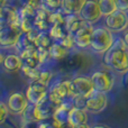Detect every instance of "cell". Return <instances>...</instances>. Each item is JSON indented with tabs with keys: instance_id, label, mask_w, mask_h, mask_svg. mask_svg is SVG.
I'll use <instances>...</instances> for the list:
<instances>
[{
	"instance_id": "40",
	"label": "cell",
	"mask_w": 128,
	"mask_h": 128,
	"mask_svg": "<svg viewBox=\"0 0 128 128\" xmlns=\"http://www.w3.org/2000/svg\"><path fill=\"white\" fill-rule=\"evenodd\" d=\"M92 128H109L107 126H96V127H92Z\"/></svg>"
},
{
	"instance_id": "21",
	"label": "cell",
	"mask_w": 128,
	"mask_h": 128,
	"mask_svg": "<svg viewBox=\"0 0 128 128\" xmlns=\"http://www.w3.org/2000/svg\"><path fill=\"white\" fill-rule=\"evenodd\" d=\"M97 2L99 4V8L101 10L102 16H108L118 9L116 0H98Z\"/></svg>"
},
{
	"instance_id": "12",
	"label": "cell",
	"mask_w": 128,
	"mask_h": 128,
	"mask_svg": "<svg viewBox=\"0 0 128 128\" xmlns=\"http://www.w3.org/2000/svg\"><path fill=\"white\" fill-rule=\"evenodd\" d=\"M72 88L75 96H81V97H89L91 93L94 91L93 83L91 81V78L86 76H76L72 80Z\"/></svg>"
},
{
	"instance_id": "24",
	"label": "cell",
	"mask_w": 128,
	"mask_h": 128,
	"mask_svg": "<svg viewBox=\"0 0 128 128\" xmlns=\"http://www.w3.org/2000/svg\"><path fill=\"white\" fill-rule=\"evenodd\" d=\"M34 27H35V17H28L20 19L19 28L22 29V33H27L30 29H33Z\"/></svg>"
},
{
	"instance_id": "4",
	"label": "cell",
	"mask_w": 128,
	"mask_h": 128,
	"mask_svg": "<svg viewBox=\"0 0 128 128\" xmlns=\"http://www.w3.org/2000/svg\"><path fill=\"white\" fill-rule=\"evenodd\" d=\"M106 27L112 33H120L124 32L128 27V16L127 12L117 9L106 16Z\"/></svg>"
},
{
	"instance_id": "20",
	"label": "cell",
	"mask_w": 128,
	"mask_h": 128,
	"mask_svg": "<svg viewBox=\"0 0 128 128\" xmlns=\"http://www.w3.org/2000/svg\"><path fill=\"white\" fill-rule=\"evenodd\" d=\"M54 43V40L51 37L48 32H42L40 34V36L37 37L35 42L36 47L38 48H45V50H48L50 47L52 46V44Z\"/></svg>"
},
{
	"instance_id": "38",
	"label": "cell",
	"mask_w": 128,
	"mask_h": 128,
	"mask_svg": "<svg viewBox=\"0 0 128 128\" xmlns=\"http://www.w3.org/2000/svg\"><path fill=\"white\" fill-rule=\"evenodd\" d=\"M7 4V0H0V6H4Z\"/></svg>"
},
{
	"instance_id": "33",
	"label": "cell",
	"mask_w": 128,
	"mask_h": 128,
	"mask_svg": "<svg viewBox=\"0 0 128 128\" xmlns=\"http://www.w3.org/2000/svg\"><path fill=\"white\" fill-rule=\"evenodd\" d=\"M22 128H38L36 126V122H30V120H24Z\"/></svg>"
},
{
	"instance_id": "16",
	"label": "cell",
	"mask_w": 128,
	"mask_h": 128,
	"mask_svg": "<svg viewBox=\"0 0 128 128\" xmlns=\"http://www.w3.org/2000/svg\"><path fill=\"white\" fill-rule=\"evenodd\" d=\"M4 68L8 72H17L22 70V58L16 54H9L4 58Z\"/></svg>"
},
{
	"instance_id": "37",
	"label": "cell",
	"mask_w": 128,
	"mask_h": 128,
	"mask_svg": "<svg viewBox=\"0 0 128 128\" xmlns=\"http://www.w3.org/2000/svg\"><path fill=\"white\" fill-rule=\"evenodd\" d=\"M74 128H90V127H89L86 124H83V125H80V126H76V127H74Z\"/></svg>"
},
{
	"instance_id": "18",
	"label": "cell",
	"mask_w": 128,
	"mask_h": 128,
	"mask_svg": "<svg viewBox=\"0 0 128 128\" xmlns=\"http://www.w3.org/2000/svg\"><path fill=\"white\" fill-rule=\"evenodd\" d=\"M51 37L56 42H60L62 38H64L66 35H68V30L66 29L65 24H54L51 25V28L48 30Z\"/></svg>"
},
{
	"instance_id": "32",
	"label": "cell",
	"mask_w": 128,
	"mask_h": 128,
	"mask_svg": "<svg viewBox=\"0 0 128 128\" xmlns=\"http://www.w3.org/2000/svg\"><path fill=\"white\" fill-rule=\"evenodd\" d=\"M116 4L119 10L128 12V0H116Z\"/></svg>"
},
{
	"instance_id": "1",
	"label": "cell",
	"mask_w": 128,
	"mask_h": 128,
	"mask_svg": "<svg viewBox=\"0 0 128 128\" xmlns=\"http://www.w3.org/2000/svg\"><path fill=\"white\" fill-rule=\"evenodd\" d=\"M104 63L108 68L119 73L128 71V47L122 38H118L104 53Z\"/></svg>"
},
{
	"instance_id": "17",
	"label": "cell",
	"mask_w": 128,
	"mask_h": 128,
	"mask_svg": "<svg viewBox=\"0 0 128 128\" xmlns=\"http://www.w3.org/2000/svg\"><path fill=\"white\" fill-rule=\"evenodd\" d=\"M48 51L51 58H53V60H63L68 56V50L58 42H54L52 46L48 48Z\"/></svg>"
},
{
	"instance_id": "11",
	"label": "cell",
	"mask_w": 128,
	"mask_h": 128,
	"mask_svg": "<svg viewBox=\"0 0 128 128\" xmlns=\"http://www.w3.org/2000/svg\"><path fill=\"white\" fill-rule=\"evenodd\" d=\"M79 16L84 20V22H88L90 24L98 22V20L101 18L102 14L101 10L99 8V4L97 1H93V0H86L84 6L82 7L81 11H80Z\"/></svg>"
},
{
	"instance_id": "5",
	"label": "cell",
	"mask_w": 128,
	"mask_h": 128,
	"mask_svg": "<svg viewBox=\"0 0 128 128\" xmlns=\"http://www.w3.org/2000/svg\"><path fill=\"white\" fill-rule=\"evenodd\" d=\"M22 32L18 26L8 25L0 28V46L15 47Z\"/></svg>"
},
{
	"instance_id": "42",
	"label": "cell",
	"mask_w": 128,
	"mask_h": 128,
	"mask_svg": "<svg viewBox=\"0 0 128 128\" xmlns=\"http://www.w3.org/2000/svg\"><path fill=\"white\" fill-rule=\"evenodd\" d=\"M1 7H2V6H0V9H1Z\"/></svg>"
},
{
	"instance_id": "7",
	"label": "cell",
	"mask_w": 128,
	"mask_h": 128,
	"mask_svg": "<svg viewBox=\"0 0 128 128\" xmlns=\"http://www.w3.org/2000/svg\"><path fill=\"white\" fill-rule=\"evenodd\" d=\"M107 104H108V98L106 93L94 90L89 97H86V110L92 114H100L106 109Z\"/></svg>"
},
{
	"instance_id": "3",
	"label": "cell",
	"mask_w": 128,
	"mask_h": 128,
	"mask_svg": "<svg viewBox=\"0 0 128 128\" xmlns=\"http://www.w3.org/2000/svg\"><path fill=\"white\" fill-rule=\"evenodd\" d=\"M73 97H74V92L72 88V82L68 80L55 83L51 86V89H48L47 92V98L56 107L61 106L64 101L72 99Z\"/></svg>"
},
{
	"instance_id": "30",
	"label": "cell",
	"mask_w": 128,
	"mask_h": 128,
	"mask_svg": "<svg viewBox=\"0 0 128 128\" xmlns=\"http://www.w3.org/2000/svg\"><path fill=\"white\" fill-rule=\"evenodd\" d=\"M8 114H9V109L7 107V104H4V102H0V125L6 122Z\"/></svg>"
},
{
	"instance_id": "27",
	"label": "cell",
	"mask_w": 128,
	"mask_h": 128,
	"mask_svg": "<svg viewBox=\"0 0 128 128\" xmlns=\"http://www.w3.org/2000/svg\"><path fill=\"white\" fill-rule=\"evenodd\" d=\"M51 79H52V72L51 71H48V70H44V71L40 72V78H38L37 81L40 82L42 84H44V86H48Z\"/></svg>"
},
{
	"instance_id": "9",
	"label": "cell",
	"mask_w": 128,
	"mask_h": 128,
	"mask_svg": "<svg viewBox=\"0 0 128 128\" xmlns=\"http://www.w3.org/2000/svg\"><path fill=\"white\" fill-rule=\"evenodd\" d=\"M47 92H48L47 86H44L38 81H32V83L27 88L25 96L30 104H37L46 99Z\"/></svg>"
},
{
	"instance_id": "19",
	"label": "cell",
	"mask_w": 128,
	"mask_h": 128,
	"mask_svg": "<svg viewBox=\"0 0 128 128\" xmlns=\"http://www.w3.org/2000/svg\"><path fill=\"white\" fill-rule=\"evenodd\" d=\"M82 22H83V19H82L79 15H65L64 24H65V27L68 30V33L73 34L81 26Z\"/></svg>"
},
{
	"instance_id": "35",
	"label": "cell",
	"mask_w": 128,
	"mask_h": 128,
	"mask_svg": "<svg viewBox=\"0 0 128 128\" xmlns=\"http://www.w3.org/2000/svg\"><path fill=\"white\" fill-rule=\"evenodd\" d=\"M125 74V76H124V84H125V86L128 89V71L126 73H124Z\"/></svg>"
},
{
	"instance_id": "29",
	"label": "cell",
	"mask_w": 128,
	"mask_h": 128,
	"mask_svg": "<svg viewBox=\"0 0 128 128\" xmlns=\"http://www.w3.org/2000/svg\"><path fill=\"white\" fill-rule=\"evenodd\" d=\"M60 44H62L64 47H66L68 50H71L73 46H74V40H73V37L71 34H68V35H66L64 38L60 40Z\"/></svg>"
},
{
	"instance_id": "23",
	"label": "cell",
	"mask_w": 128,
	"mask_h": 128,
	"mask_svg": "<svg viewBox=\"0 0 128 128\" xmlns=\"http://www.w3.org/2000/svg\"><path fill=\"white\" fill-rule=\"evenodd\" d=\"M34 43H32L30 40L27 38V36H26V34L25 33H22V36L19 37V40H18V42H17V44H16V50H17V52L18 53H22V51H25V50H28L29 47H32V46H34Z\"/></svg>"
},
{
	"instance_id": "41",
	"label": "cell",
	"mask_w": 128,
	"mask_h": 128,
	"mask_svg": "<svg viewBox=\"0 0 128 128\" xmlns=\"http://www.w3.org/2000/svg\"><path fill=\"white\" fill-rule=\"evenodd\" d=\"M28 1H36V0H28Z\"/></svg>"
},
{
	"instance_id": "10",
	"label": "cell",
	"mask_w": 128,
	"mask_h": 128,
	"mask_svg": "<svg viewBox=\"0 0 128 128\" xmlns=\"http://www.w3.org/2000/svg\"><path fill=\"white\" fill-rule=\"evenodd\" d=\"M29 104H30L28 102L26 96L22 92L11 93L7 101V107H8L9 111H11L12 114H17V115L24 114Z\"/></svg>"
},
{
	"instance_id": "31",
	"label": "cell",
	"mask_w": 128,
	"mask_h": 128,
	"mask_svg": "<svg viewBox=\"0 0 128 128\" xmlns=\"http://www.w3.org/2000/svg\"><path fill=\"white\" fill-rule=\"evenodd\" d=\"M42 33L40 30H38L36 27H34L33 29H30L29 32H27V33H25L26 34V36H27V38H28L29 40H30L32 43H34L35 44V42H36V40H37V37L40 36V34Z\"/></svg>"
},
{
	"instance_id": "26",
	"label": "cell",
	"mask_w": 128,
	"mask_h": 128,
	"mask_svg": "<svg viewBox=\"0 0 128 128\" xmlns=\"http://www.w3.org/2000/svg\"><path fill=\"white\" fill-rule=\"evenodd\" d=\"M35 56L37 58L38 63L43 64L45 62H47L48 60H51V55H50V51L48 50H45V48H36V53Z\"/></svg>"
},
{
	"instance_id": "6",
	"label": "cell",
	"mask_w": 128,
	"mask_h": 128,
	"mask_svg": "<svg viewBox=\"0 0 128 128\" xmlns=\"http://www.w3.org/2000/svg\"><path fill=\"white\" fill-rule=\"evenodd\" d=\"M93 29L94 28L92 27V24L83 20L81 26L73 34H71L73 37V40H74L75 46L80 47V48H86V47L90 46V40Z\"/></svg>"
},
{
	"instance_id": "14",
	"label": "cell",
	"mask_w": 128,
	"mask_h": 128,
	"mask_svg": "<svg viewBox=\"0 0 128 128\" xmlns=\"http://www.w3.org/2000/svg\"><path fill=\"white\" fill-rule=\"evenodd\" d=\"M88 122V115H86V109H80L73 107L68 112V125L71 128H74L80 125L86 124Z\"/></svg>"
},
{
	"instance_id": "36",
	"label": "cell",
	"mask_w": 128,
	"mask_h": 128,
	"mask_svg": "<svg viewBox=\"0 0 128 128\" xmlns=\"http://www.w3.org/2000/svg\"><path fill=\"white\" fill-rule=\"evenodd\" d=\"M124 40H125V43H126V45H127V47H128V32L126 34H125V36H124Z\"/></svg>"
},
{
	"instance_id": "8",
	"label": "cell",
	"mask_w": 128,
	"mask_h": 128,
	"mask_svg": "<svg viewBox=\"0 0 128 128\" xmlns=\"http://www.w3.org/2000/svg\"><path fill=\"white\" fill-rule=\"evenodd\" d=\"M91 81H92L93 88H94L96 91L104 93L111 91V89L114 88V83H115V80L111 76V74H109L106 71L94 72L91 75Z\"/></svg>"
},
{
	"instance_id": "2",
	"label": "cell",
	"mask_w": 128,
	"mask_h": 128,
	"mask_svg": "<svg viewBox=\"0 0 128 128\" xmlns=\"http://www.w3.org/2000/svg\"><path fill=\"white\" fill-rule=\"evenodd\" d=\"M112 32H110L107 27H98L94 28L91 35L90 47L93 52L99 54H104L114 45Z\"/></svg>"
},
{
	"instance_id": "34",
	"label": "cell",
	"mask_w": 128,
	"mask_h": 128,
	"mask_svg": "<svg viewBox=\"0 0 128 128\" xmlns=\"http://www.w3.org/2000/svg\"><path fill=\"white\" fill-rule=\"evenodd\" d=\"M38 128H56L55 125L53 122H42L40 125H38Z\"/></svg>"
},
{
	"instance_id": "13",
	"label": "cell",
	"mask_w": 128,
	"mask_h": 128,
	"mask_svg": "<svg viewBox=\"0 0 128 128\" xmlns=\"http://www.w3.org/2000/svg\"><path fill=\"white\" fill-rule=\"evenodd\" d=\"M20 22V16L19 12L16 8L10 6H4L1 7L0 9V26H8V25H14V26L19 27Z\"/></svg>"
},
{
	"instance_id": "25",
	"label": "cell",
	"mask_w": 128,
	"mask_h": 128,
	"mask_svg": "<svg viewBox=\"0 0 128 128\" xmlns=\"http://www.w3.org/2000/svg\"><path fill=\"white\" fill-rule=\"evenodd\" d=\"M64 20H65V14L63 11H54V12L50 14V18L48 22L51 25L54 24H64Z\"/></svg>"
},
{
	"instance_id": "28",
	"label": "cell",
	"mask_w": 128,
	"mask_h": 128,
	"mask_svg": "<svg viewBox=\"0 0 128 128\" xmlns=\"http://www.w3.org/2000/svg\"><path fill=\"white\" fill-rule=\"evenodd\" d=\"M44 7L51 10H58L62 6V0H44Z\"/></svg>"
},
{
	"instance_id": "43",
	"label": "cell",
	"mask_w": 128,
	"mask_h": 128,
	"mask_svg": "<svg viewBox=\"0 0 128 128\" xmlns=\"http://www.w3.org/2000/svg\"><path fill=\"white\" fill-rule=\"evenodd\" d=\"M0 28H1V26H0Z\"/></svg>"
},
{
	"instance_id": "22",
	"label": "cell",
	"mask_w": 128,
	"mask_h": 128,
	"mask_svg": "<svg viewBox=\"0 0 128 128\" xmlns=\"http://www.w3.org/2000/svg\"><path fill=\"white\" fill-rule=\"evenodd\" d=\"M22 73L28 78V79L32 80V81H37L38 78H40V72H42L38 68H32V66L25 65V64H22Z\"/></svg>"
},
{
	"instance_id": "15",
	"label": "cell",
	"mask_w": 128,
	"mask_h": 128,
	"mask_svg": "<svg viewBox=\"0 0 128 128\" xmlns=\"http://www.w3.org/2000/svg\"><path fill=\"white\" fill-rule=\"evenodd\" d=\"M86 0H62L61 9L65 15H79Z\"/></svg>"
},
{
	"instance_id": "39",
	"label": "cell",
	"mask_w": 128,
	"mask_h": 128,
	"mask_svg": "<svg viewBox=\"0 0 128 128\" xmlns=\"http://www.w3.org/2000/svg\"><path fill=\"white\" fill-rule=\"evenodd\" d=\"M4 56H2V54L0 53V64H1L2 62H4Z\"/></svg>"
}]
</instances>
